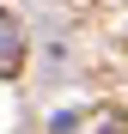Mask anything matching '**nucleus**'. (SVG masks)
<instances>
[{
  "label": "nucleus",
  "mask_w": 128,
  "mask_h": 134,
  "mask_svg": "<svg viewBox=\"0 0 128 134\" xmlns=\"http://www.w3.org/2000/svg\"><path fill=\"white\" fill-rule=\"evenodd\" d=\"M12 67H18V25L0 12V73H12Z\"/></svg>",
  "instance_id": "f257e3e1"
}]
</instances>
